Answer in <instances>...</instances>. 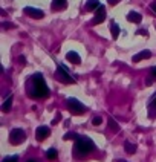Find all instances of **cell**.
Returning <instances> with one entry per match:
<instances>
[{"label":"cell","mask_w":156,"mask_h":162,"mask_svg":"<svg viewBox=\"0 0 156 162\" xmlns=\"http://www.w3.org/2000/svg\"><path fill=\"white\" fill-rule=\"evenodd\" d=\"M29 95L31 98H46L49 95V89L43 80L41 74H35L31 80V87H29Z\"/></svg>","instance_id":"6da1fadb"},{"label":"cell","mask_w":156,"mask_h":162,"mask_svg":"<svg viewBox=\"0 0 156 162\" xmlns=\"http://www.w3.org/2000/svg\"><path fill=\"white\" fill-rule=\"evenodd\" d=\"M93 148H95V144H93V141H92L90 138H87V136H80V139L75 141V148H74V152H75V155H77L78 158H83V156L89 155Z\"/></svg>","instance_id":"7a4b0ae2"},{"label":"cell","mask_w":156,"mask_h":162,"mask_svg":"<svg viewBox=\"0 0 156 162\" xmlns=\"http://www.w3.org/2000/svg\"><path fill=\"white\" fill-rule=\"evenodd\" d=\"M66 106H68L69 112L74 113V115H83V113L87 110L86 106H84L83 103H80L77 98H69V99L66 101Z\"/></svg>","instance_id":"3957f363"},{"label":"cell","mask_w":156,"mask_h":162,"mask_svg":"<svg viewBox=\"0 0 156 162\" xmlns=\"http://www.w3.org/2000/svg\"><path fill=\"white\" fill-rule=\"evenodd\" d=\"M55 77H57V80L61 81V83H66V84H72L75 78L69 74V71L64 67V66H61V64H58L57 66V72H55Z\"/></svg>","instance_id":"277c9868"},{"label":"cell","mask_w":156,"mask_h":162,"mask_svg":"<svg viewBox=\"0 0 156 162\" xmlns=\"http://www.w3.org/2000/svg\"><path fill=\"white\" fill-rule=\"evenodd\" d=\"M25 138H26V133H25L22 128H12L11 133H9V142H11L12 145L22 144V142L25 141Z\"/></svg>","instance_id":"5b68a950"},{"label":"cell","mask_w":156,"mask_h":162,"mask_svg":"<svg viewBox=\"0 0 156 162\" xmlns=\"http://www.w3.org/2000/svg\"><path fill=\"white\" fill-rule=\"evenodd\" d=\"M106 20V9H104V6L101 5L96 11H95V17L92 18V25H100V23H103Z\"/></svg>","instance_id":"8992f818"},{"label":"cell","mask_w":156,"mask_h":162,"mask_svg":"<svg viewBox=\"0 0 156 162\" xmlns=\"http://www.w3.org/2000/svg\"><path fill=\"white\" fill-rule=\"evenodd\" d=\"M25 14L26 15H29V17H32V18H43L44 17V12L39 9V8H32V6H26L25 9Z\"/></svg>","instance_id":"52a82bcc"},{"label":"cell","mask_w":156,"mask_h":162,"mask_svg":"<svg viewBox=\"0 0 156 162\" xmlns=\"http://www.w3.org/2000/svg\"><path fill=\"white\" fill-rule=\"evenodd\" d=\"M49 135H51V128L46 127V125H40V127H37V130H35V138L39 141H44Z\"/></svg>","instance_id":"ba28073f"},{"label":"cell","mask_w":156,"mask_h":162,"mask_svg":"<svg viewBox=\"0 0 156 162\" xmlns=\"http://www.w3.org/2000/svg\"><path fill=\"white\" fill-rule=\"evenodd\" d=\"M152 57V52L149 51V49H146V51H141V52H138L136 55H133V61L135 63H139V61H142V60H147V58H150Z\"/></svg>","instance_id":"9c48e42d"},{"label":"cell","mask_w":156,"mask_h":162,"mask_svg":"<svg viewBox=\"0 0 156 162\" xmlns=\"http://www.w3.org/2000/svg\"><path fill=\"white\" fill-rule=\"evenodd\" d=\"M127 20L132 22V23H141L142 15H141L139 12H136V11H130V12L127 14Z\"/></svg>","instance_id":"30bf717a"},{"label":"cell","mask_w":156,"mask_h":162,"mask_svg":"<svg viewBox=\"0 0 156 162\" xmlns=\"http://www.w3.org/2000/svg\"><path fill=\"white\" fill-rule=\"evenodd\" d=\"M66 60L71 61V63H74V64H80L81 63V57L78 55L77 52H74V51H71V52L66 54Z\"/></svg>","instance_id":"8fae6325"},{"label":"cell","mask_w":156,"mask_h":162,"mask_svg":"<svg viewBox=\"0 0 156 162\" xmlns=\"http://www.w3.org/2000/svg\"><path fill=\"white\" fill-rule=\"evenodd\" d=\"M66 6H68V0H52V9L55 11L64 9Z\"/></svg>","instance_id":"7c38bea8"},{"label":"cell","mask_w":156,"mask_h":162,"mask_svg":"<svg viewBox=\"0 0 156 162\" xmlns=\"http://www.w3.org/2000/svg\"><path fill=\"white\" fill-rule=\"evenodd\" d=\"M119 31H121V29H119V26L117 25V22L112 20V22H110V32H112V38H113V40H117L118 37H119Z\"/></svg>","instance_id":"4fadbf2b"},{"label":"cell","mask_w":156,"mask_h":162,"mask_svg":"<svg viewBox=\"0 0 156 162\" xmlns=\"http://www.w3.org/2000/svg\"><path fill=\"white\" fill-rule=\"evenodd\" d=\"M100 6H101V5H100L98 0H87V2H86V9H87V11H96Z\"/></svg>","instance_id":"5bb4252c"},{"label":"cell","mask_w":156,"mask_h":162,"mask_svg":"<svg viewBox=\"0 0 156 162\" xmlns=\"http://www.w3.org/2000/svg\"><path fill=\"white\" fill-rule=\"evenodd\" d=\"M124 148H125V152H127L129 155H132V153H135V152H136V145H135V144H132L130 141H125V142H124Z\"/></svg>","instance_id":"9a60e30c"},{"label":"cell","mask_w":156,"mask_h":162,"mask_svg":"<svg viewBox=\"0 0 156 162\" xmlns=\"http://www.w3.org/2000/svg\"><path fill=\"white\" fill-rule=\"evenodd\" d=\"M11 106H12V96H8L6 101L3 103V106H2V110L3 112H9L11 110Z\"/></svg>","instance_id":"2e32d148"},{"label":"cell","mask_w":156,"mask_h":162,"mask_svg":"<svg viewBox=\"0 0 156 162\" xmlns=\"http://www.w3.org/2000/svg\"><path fill=\"white\" fill-rule=\"evenodd\" d=\"M64 139H66V141H78V139H80V135L75 133V132H69V133L64 135Z\"/></svg>","instance_id":"e0dca14e"},{"label":"cell","mask_w":156,"mask_h":162,"mask_svg":"<svg viewBox=\"0 0 156 162\" xmlns=\"http://www.w3.org/2000/svg\"><path fill=\"white\" fill-rule=\"evenodd\" d=\"M57 156H58V153H57L55 148H49V150L46 152V158H47V159H57Z\"/></svg>","instance_id":"ac0fdd59"},{"label":"cell","mask_w":156,"mask_h":162,"mask_svg":"<svg viewBox=\"0 0 156 162\" xmlns=\"http://www.w3.org/2000/svg\"><path fill=\"white\" fill-rule=\"evenodd\" d=\"M109 127L113 130V132H119V125L117 124V121L113 118H109Z\"/></svg>","instance_id":"d6986e66"},{"label":"cell","mask_w":156,"mask_h":162,"mask_svg":"<svg viewBox=\"0 0 156 162\" xmlns=\"http://www.w3.org/2000/svg\"><path fill=\"white\" fill-rule=\"evenodd\" d=\"M101 122H103V118H101V116H95V118L92 119V124H93V125H100Z\"/></svg>","instance_id":"ffe728a7"},{"label":"cell","mask_w":156,"mask_h":162,"mask_svg":"<svg viewBox=\"0 0 156 162\" xmlns=\"http://www.w3.org/2000/svg\"><path fill=\"white\" fill-rule=\"evenodd\" d=\"M3 162H18V158L17 156H8V158H5Z\"/></svg>","instance_id":"44dd1931"},{"label":"cell","mask_w":156,"mask_h":162,"mask_svg":"<svg viewBox=\"0 0 156 162\" xmlns=\"http://www.w3.org/2000/svg\"><path fill=\"white\" fill-rule=\"evenodd\" d=\"M138 34H141V35H144V37H149V31H146V29H139Z\"/></svg>","instance_id":"7402d4cb"},{"label":"cell","mask_w":156,"mask_h":162,"mask_svg":"<svg viewBox=\"0 0 156 162\" xmlns=\"http://www.w3.org/2000/svg\"><path fill=\"white\" fill-rule=\"evenodd\" d=\"M150 8H152V11L156 14V0L155 2H152V5H150Z\"/></svg>","instance_id":"603a6c76"},{"label":"cell","mask_w":156,"mask_h":162,"mask_svg":"<svg viewBox=\"0 0 156 162\" xmlns=\"http://www.w3.org/2000/svg\"><path fill=\"white\" fill-rule=\"evenodd\" d=\"M121 0H107V3L109 5H117V3H119Z\"/></svg>","instance_id":"cb8c5ba5"},{"label":"cell","mask_w":156,"mask_h":162,"mask_svg":"<svg viewBox=\"0 0 156 162\" xmlns=\"http://www.w3.org/2000/svg\"><path fill=\"white\" fill-rule=\"evenodd\" d=\"M3 28H5V29H8V28H14V25H11V23H3Z\"/></svg>","instance_id":"d4e9b609"},{"label":"cell","mask_w":156,"mask_h":162,"mask_svg":"<svg viewBox=\"0 0 156 162\" xmlns=\"http://www.w3.org/2000/svg\"><path fill=\"white\" fill-rule=\"evenodd\" d=\"M152 75L156 78V66H155V67H152Z\"/></svg>","instance_id":"484cf974"},{"label":"cell","mask_w":156,"mask_h":162,"mask_svg":"<svg viewBox=\"0 0 156 162\" xmlns=\"http://www.w3.org/2000/svg\"><path fill=\"white\" fill-rule=\"evenodd\" d=\"M28 162H37V161H35V159H29Z\"/></svg>","instance_id":"4316f807"},{"label":"cell","mask_w":156,"mask_h":162,"mask_svg":"<svg viewBox=\"0 0 156 162\" xmlns=\"http://www.w3.org/2000/svg\"><path fill=\"white\" fill-rule=\"evenodd\" d=\"M121 162H127V161H121Z\"/></svg>","instance_id":"83f0119b"}]
</instances>
